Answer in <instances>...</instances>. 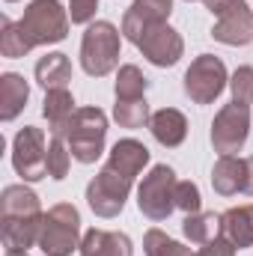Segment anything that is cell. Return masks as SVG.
<instances>
[{
  "label": "cell",
  "instance_id": "1",
  "mask_svg": "<svg viewBox=\"0 0 253 256\" xmlns=\"http://www.w3.org/2000/svg\"><path fill=\"white\" fill-rule=\"evenodd\" d=\"M63 140L68 143V152L80 164H96L104 152L108 140V114L98 108H78L72 122L66 126Z\"/></svg>",
  "mask_w": 253,
  "mask_h": 256
},
{
  "label": "cell",
  "instance_id": "2",
  "mask_svg": "<svg viewBox=\"0 0 253 256\" xmlns=\"http://www.w3.org/2000/svg\"><path fill=\"white\" fill-rule=\"evenodd\" d=\"M122 48V30H116L110 21H92L84 30L80 39V66L90 78H104L120 66Z\"/></svg>",
  "mask_w": 253,
  "mask_h": 256
},
{
  "label": "cell",
  "instance_id": "3",
  "mask_svg": "<svg viewBox=\"0 0 253 256\" xmlns=\"http://www.w3.org/2000/svg\"><path fill=\"white\" fill-rule=\"evenodd\" d=\"M68 9H63L60 0H30L18 27L30 48H42L63 42L68 36Z\"/></svg>",
  "mask_w": 253,
  "mask_h": 256
},
{
  "label": "cell",
  "instance_id": "4",
  "mask_svg": "<svg viewBox=\"0 0 253 256\" xmlns=\"http://www.w3.org/2000/svg\"><path fill=\"white\" fill-rule=\"evenodd\" d=\"M80 212L72 202H57L42 218L36 248L45 256H72L80 248Z\"/></svg>",
  "mask_w": 253,
  "mask_h": 256
},
{
  "label": "cell",
  "instance_id": "5",
  "mask_svg": "<svg viewBox=\"0 0 253 256\" xmlns=\"http://www.w3.org/2000/svg\"><path fill=\"white\" fill-rule=\"evenodd\" d=\"M176 185H179V179H176L173 167L155 164L137 185V208L155 224L167 220L176 208Z\"/></svg>",
  "mask_w": 253,
  "mask_h": 256
},
{
  "label": "cell",
  "instance_id": "6",
  "mask_svg": "<svg viewBox=\"0 0 253 256\" xmlns=\"http://www.w3.org/2000/svg\"><path fill=\"white\" fill-rule=\"evenodd\" d=\"M182 86H185V96L194 104H212L230 86V74H226L224 60L214 57V54L194 57L185 78H182Z\"/></svg>",
  "mask_w": 253,
  "mask_h": 256
},
{
  "label": "cell",
  "instance_id": "7",
  "mask_svg": "<svg viewBox=\"0 0 253 256\" xmlns=\"http://www.w3.org/2000/svg\"><path fill=\"white\" fill-rule=\"evenodd\" d=\"M12 167L24 182H42L48 176V143L42 128L24 126L12 137Z\"/></svg>",
  "mask_w": 253,
  "mask_h": 256
},
{
  "label": "cell",
  "instance_id": "8",
  "mask_svg": "<svg viewBox=\"0 0 253 256\" xmlns=\"http://www.w3.org/2000/svg\"><path fill=\"white\" fill-rule=\"evenodd\" d=\"M250 134V104L230 102L212 120V146L220 155H236L244 149Z\"/></svg>",
  "mask_w": 253,
  "mask_h": 256
},
{
  "label": "cell",
  "instance_id": "9",
  "mask_svg": "<svg viewBox=\"0 0 253 256\" xmlns=\"http://www.w3.org/2000/svg\"><path fill=\"white\" fill-rule=\"evenodd\" d=\"M131 179L122 173H116L114 167H102L96 173V179L86 185V206L98 214V218H116L126 208V200L131 194Z\"/></svg>",
  "mask_w": 253,
  "mask_h": 256
},
{
  "label": "cell",
  "instance_id": "10",
  "mask_svg": "<svg viewBox=\"0 0 253 256\" xmlns=\"http://www.w3.org/2000/svg\"><path fill=\"white\" fill-rule=\"evenodd\" d=\"M137 51L158 68H170L185 57V39L179 30H173L167 21L164 24H152L146 27V33L137 42Z\"/></svg>",
  "mask_w": 253,
  "mask_h": 256
},
{
  "label": "cell",
  "instance_id": "11",
  "mask_svg": "<svg viewBox=\"0 0 253 256\" xmlns=\"http://www.w3.org/2000/svg\"><path fill=\"white\" fill-rule=\"evenodd\" d=\"M170 15H173V0H134L122 15V39L137 45L146 27L164 24L170 21Z\"/></svg>",
  "mask_w": 253,
  "mask_h": 256
},
{
  "label": "cell",
  "instance_id": "12",
  "mask_svg": "<svg viewBox=\"0 0 253 256\" xmlns=\"http://www.w3.org/2000/svg\"><path fill=\"white\" fill-rule=\"evenodd\" d=\"M212 39L220 42V45H232V48L250 45L253 42V9L248 3H242L232 12L220 15L214 21V27H212Z\"/></svg>",
  "mask_w": 253,
  "mask_h": 256
},
{
  "label": "cell",
  "instance_id": "13",
  "mask_svg": "<svg viewBox=\"0 0 253 256\" xmlns=\"http://www.w3.org/2000/svg\"><path fill=\"white\" fill-rule=\"evenodd\" d=\"M78 256H134V244L126 232L114 230H86L80 238Z\"/></svg>",
  "mask_w": 253,
  "mask_h": 256
},
{
  "label": "cell",
  "instance_id": "14",
  "mask_svg": "<svg viewBox=\"0 0 253 256\" xmlns=\"http://www.w3.org/2000/svg\"><path fill=\"white\" fill-rule=\"evenodd\" d=\"M146 164H149V149H146L140 140H134V137L116 140L114 149H110V158H108V167H114L116 173H122L131 182L143 173Z\"/></svg>",
  "mask_w": 253,
  "mask_h": 256
},
{
  "label": "cell",
  "instance_id": "15",
  "mask_svg": "<svg viewBox=\"0 0 253 256\" xmlns=\"http://www.w3.org/2000/svg\"><path fill=\"white\" fill-rule=\"evenodd\" d=\"M149 131H152V137H155L161 146L176 149V146H182L185 137H188V120H185V114L176 110V108H161V110L152 114Z\"/></svg>",
  "mask_w": 253,
  "mask_h": 256
},
{
  "label": "cell",
  "instance_id": "16",
  "mask_svg": "<svg viewBox=\"0 0 253 256\" xmlns=\"http://www.w3.org/2000/svg\"><path fill=\"white\" fill-rule=\"evenodd\" d=\"M244 179H248V167H244V158L238 155H220L212 167V188L220 196L244 194Z\"/></svg>",
  "mask_w": 253,
  "mask_h": 256
},
{
  "label": "cell",
  "instance_id": "17",
  "mask_svg": "<svg viewBox=\"0 0 253 256\" xmlns=\"http://www.w3.org/2000/svg\"><path fill=\"white\" fill-rule=\"evenodd\" d=\"M220 224H224V238H226L236 250L253 248V202L226 208V212L220 214Z\"/></svg>",
  "mask_w": 253,
  "mask_h": 256
},
{
  "label": "cell",
  "instance_id": "18",
  "mask_svg": "<svg viewBox=\"0 0 253 256\" xmlns=\"http://www.w3.org/2000/svg\"><path fill=\"white\" fill-rule=\"evenodd\" d=\"M74 96L68 90H48L45 92V102H42V116L48 120V131L51 137H63L66 134V126L72 122L74 116Z\"/></svg>",
  "mask_w": 253,
  "mask_h": 256
},
{
  "label": "cell",
  "instance_id": "19",
  "mask_svg": "<svg viewBox=\"0 0 253 256\" xmlns=\"http://www.w3.org/2000/svg\"><path fill=\"white\" fill-rule=\"evenodd\" d=\"M27 98H30L27 80L18 72H3L0 74V120L12 122L27 108Z\"/></svg>",
  "mask_w": 253,
  "mask_h": 256
},
{
  "label": "cell",
  "instance_id": "20",
  "mask_svg": "<svg viewBox=\"0 0 253 256\" xmlns=\"http://www.w3.org/2000/svg\"><path fill=\"white\" fill-rule=\"evenodd\" d=\"M42 206L36 191L27 185H6L0 196V218H42Z\"/></svg>",
  "mask_w": 253,
  "mask_h": 256
},
{
  "label": "cell",
  "instance_id": "21",
  "mask_svg": "<svg viewBox=\"0 0 253 256\" xmlns=\"http://www.w3.org/2000/svg\"><path fill=\"white\" fill-rule=\"evenodd\" d=\"M36 80L39 86L48 90H63L66 84L72 80V60L66 57L63 51H51L36 63Z\"/></svg>",
  "mask_w": 253,
  "mask_h": 256
},
{
  "label": "cell",
  "instance_id": "22",
  "mask_svg": "<svg viewBox=\"0 0 253 256\" xmlns=\"http://www.w3.org/2000/svg\"><path fill=\"white\" fill-rule=\"evenodd\" d=\"M182 232H185V238L194 242V244H208V242H214V238L224 236L220 214H214V212H194V214H185Z\"/></svg>",
  "mask_w": 253,
  "mask_h": 256
},
{
  "label": "cell",
  "instance_id": "23",
  "mask_svg": "<svg viewBox=\"0 0 253 256\" xmlns=\"http://www.w3.org/2000/svg\"><path fill=\"white\" fill-rule=\"evenodd\" d=\"M146 90H149V80H146V74H143L137 66L134 63L120 66V72H116V84H114L116 98H122V102L146 98Z\"/></svg>",
  "mask_w": 253,
  "mask_h": 256
},
{
  "label": "cell",
  "instance_id": "24",
  "mask_svg": "<svg viewBox=\"0 0 253 256\" xmlns=\"http://www.w3.org/2000/svg\"><path fill=\"white\" fill-rule=\"evenodd\" d=\"M114 120L120 122V128H143V126H149L152 114H149L146 98H131V102L116 98V104H114Z\"/></svg>",
  "mask_w": 253,
  "mask_h": 256
},
{
  "label": "cell",
  "instance_id": "25",
  "mask_svg": "<svg viewBox=\"0 0 253 256\" xmlns=\"http://www.w3.org/2000/svg\"><path fill=\"white\" fill-rule=\"evenodd\" d=\"M30 51H33V48L27 45V39H24L18 21L3 18V21H0V54L9 57V60H18V57H27Z\"/></svg>",
  "mask_w": 253,
  "mask_h": 256
},
{
  "label": "cell",
  "instance_id": "26",
  "mask_svg": "<svg viewBox=\"0 0 253 256\" xmlns=\"http://www.w3.org/2000/svg\"><path fill=\"white\" fill-rule=\"evenodd\" d=\"M143 250L146 256H194L190 254V248H185L182 242H176V238H170L164 230H158V226H152L146 236H143Z\"/></svg>",
  "mask_w": 253,
  "mask_h": 256
},
{
  "label": "cell",
  "instance_id": "27",
  "mask_svg": "<svg viewBox=\"0 0 253 256\" xmlns=\"http://www.w3.org/2000/svg\"><path fill=\"white\" fill-rule=\"evenodd\" d=\"M68 167H72V152H68V143L63 137H51L48 143V176L63 182L68 176Z\"/></svg>",
  "mask_w": 253,
  "mask_h": 256
},
{
  "label": "cell",
  "instance_id": "28",
  "mask_svg": "<svg viewBox=\"0 0 253 256\" xmlns=\"http://www.w3.org/2000/svg\"><path fill=\"white\" fill-rule=\"evenodd\" d=\"M230 92H232V102L253 104V66H238L230 74Z\"/></svg>",
  "mask_w": 253,
  "mask_h": 256
},
{
  "label": "cell",
  "instance_id": "29",
  "mask_svg": "<svg viewBox=\"0 0 253 256\" xmlns=\"http://www.w3.org/2000/svg\"><path fill=\"white\" fill-rule=\"evenodd\" d=\"M176 208H182L185 214H194V212H202V196H200V188L196 182H179L176 185Z\"/></svg>",
  "mask_w": 253,
  "mask_h": 256
},
{
  "label": "cell",
  "instance_id": "30",
  "mask_svg": "<svg viewBox=\"0 0 253 256\" xmlns=\"http://www.w3.org/2000/svg\"><path fill=\"white\" fill-rule=\"evenodd\" d=\"M98 9V0H68V18L72 24H92Z\"/></svg>",
  "mask_w": 253,
  "mask_h": 256
},
{
  "label": "cell",
  "instance_id": "31",
  "mask_svg": "<svg viewBox=\"0 0 253 256\" xmlns=\"http://www.w3.org/2000/svg\"><path fill=\"white\" fill-rule=\"evenodd\" d=\"M194 256H236V248L220 236V238H214V242H208V244H202L200 250Z\"/></svg>",
  "mask_w": 253,
  "mask_h": 256
},
{
  "label": "cell",
  "instance_id": "32",
  "mask_svg": "<svg viewBox=\"0 0 253 256\" xmlns=\"http://www.w3.org/2000/svg\"><path fill=\"white\" fill-rule=\"evenodd\" d=\"M202 3L208 6V12H212V15H218V18H220V15H226V12H232L236 6H242L244 0H202Z\"/></svg>",
  "mask_w": 253,
  "mask_h": 256
},
{
  "label": "cell",
  "instance_id": "33",
  "mask_svg": "<svg viewBox=\"0 0 253 256\" xmlns=\"http://www.w3.org/2000/svg\"><path fill=\"white\" fill-rule=\"evenodd\" d=\"M244 167H248V179H244V194L253 196V155L244 158Z\"/></svg>",
  "mask_w": 253,
  "mask_h": 256
},
{
  "label": "cell",
  "instance_id": "34",
  "mask_svg": "<svg viewBox=\"0 0 253 256\" xmlns=\"http://www.w3.org/2000/svg\"><path fill=\"white\" fill-rule=\"evenodd\" d=\"M3 256H30V254H3Z\"/></svg>",
  "mask_w": 253,
  "mask_h": 256
},
{
  "label": "cell",
  "instance_id": "35",
  "mask_svg": "<svg viewBox=\"0 0 253 256\" xmlns=\"http://www.w3.org/2000/svg\"><path fill=\"white\" fill-rule=\"evenodd\" d=\"M6 3H15V0H6Z\"/></svg>",
  "mask_w": 253,
  "mask_h": 256
},
{
  "label": "cell",
  "instance_id": "36",
  "mask_svg": "<svg viewBox=\"0 0 253 256\" xmlns=\"http://www.w3.org/2000/svg\"><path fill=\"white\" fill-rule=\"evenodd\" d=\"M188 3H194V0H188Z\"/></svg>",
  "mask_w": 253,
  "mask_h": 256
}]
</instances>
